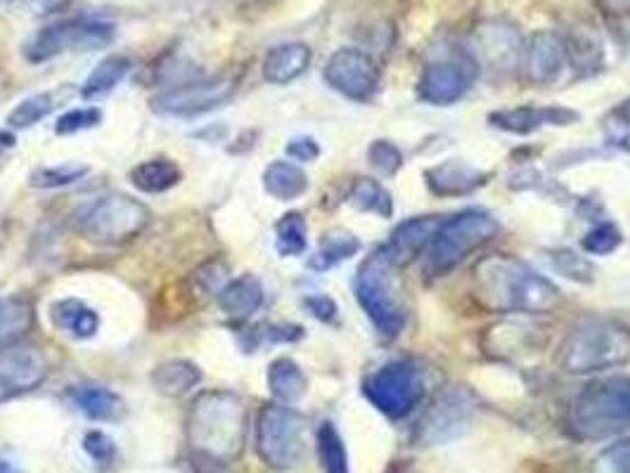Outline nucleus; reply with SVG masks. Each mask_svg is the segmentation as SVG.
<instances>
[{"instance_id":"obj_1","label":"nucleus","mask_w":630,"mask_h":473,"mask_svg":"<svg viewBox=\"0 0 630 473\" xmlns=\"http://www.w3.org/2000/svg\"><path fill=\"white\" fill-rule=\"evenodd\" d=\"M188 450L198 466L228 469L247 446V405L233 391H204L192 401L185 424Z\"/></svg>"},{"instance_id":"obj_2","label":"nucleus","mask_w":630,"mask_h":473,"mask_svg":"<svg viewBox=\"0 0 630 473\" xmlns=\"http://www.w3.org/2000/svg\"><path fill=\"white\" fill-rule=\"evenodd\" d=\"M476 296L495 313H550L562 303L560 289L519 258L488 256L474 270Z\"/></svg>"},{"instance_id":"obj_3","label":"nucleus","mask_w":630,"mask_h":473,"mask_svg":"<svg viewBox=\"0 0 630 473\" xmlns=\"http://www.w3.org/2000/svg\"><path fill=\"white\" fill-rule=\"evenodd\" d=\"M569 429L578 440H607L630 429V376L590 381L569 409Z\"/></svg>"},{"instance_id":"obj_4","label":"nucleus","mask_w":630,"mask_h":473,"mask_svg":"<svg viewBox=\"0 0 630 473\" xmlns=\"http://www.w3.org/2000/svg\"><path fill=\"white\" fill-rule=\"evenodd\" d=\"M630 360V329L614 319H585L566 334L558 362L566 374H595Z\"/></svg>"},{"instance_id":"obj_5","label":"nucleus","mask_w":630,"mask_h":473,"mask_svg":"<svg viewBox=\"0 0 630 473\" xmlns=\"http://www.w3.org/2000/svg\"><path fill=\"white\" fill-rule=\"evenodd\" d=\"M396 263L389 251L382 247L372 251L358 268L353 292L363 313L370 317L384 339H394L405 327V305L403 292L396 280Z\"/></svg>"},{"instance_id":"obj_6","label":"nucleus","mask_w":630,"mask_h":473,"mask_svg":"<svg viewBox=\"0 0 630 473\" xmlns=\"http://www.w3.org/2000/svg\"><path fill=\"white\" fill-rule=\"evenodd\" d=\"M498 221L482 209H464L455 213V216L446 218L423 254L425 274H429V278H443L450 270H455L470 254L488 244L498 235Z\"/></svg>"},{"instance_id":"obj_7","label":"nucleus","mask_w":630,"mask_h":473,"mask_svg":"<svg viewBox=\"0 0 630 473\" xmlns=\"http://www.w3.org/2000/svg\"><path fill=\"white\" fill-rule=\"evenodd\" d=\"M149 221H153V213L143 202L126 194H104L79 211L77 230L88 241L102 244V247H122L140 237Z\"/></svg>"},{"instance_id":"obj_8","label":"nucleus","mask_w":630,"mask_h":473,"mask_svg":"<svg viewBox=\"0 0 630 473\" xmlns=\"http://www.w3.org/2000/svg\"><path fill=\"white\" fill-rule=\"evenodd\" d=\"M306 419L282 403H268L257 417V450L273 471H290L304 457Z\"/></svg>"},{"instance_id":"obj_9","label":"nucleus","mask_w":630,"mask_h":473,"mask_svg":"<svg viewBox=\"0 0 630 473\" xmlns=\"http://www.w3.org/2000/svg\"><path fill=\"white\" fill-rule=\"evenodd\" d=\"M479 407L476 395L460 384H450L437 393V398L419 417L413 442L417 448H437L460 438L470 429V421Z\"/></svg>"},{"instance_id":"obj_10","label":"nucleus","mask_w":630,"mask_h":473,"mask_svg":"<svg viewBox=\"0 0 630 473\" xmlns=\"http://www.w3.org/2000/svg\"><path fill=\"white\" fill-rule=\"evenodd\" d=\"M365 398L389 419H403L425 395V372L410 360L386 362L363 381Z\"/></svg>"},{"instance_id":"obj_11","label":"nucleus","mask_w":630,"mask_h":473,"mask_svg":"<svg viewBox=\"0 0 630 473\" xmlns=\"http://www.w3.org/2000/svg\"><path fill=\"white\" fill-rule=\"evenodd\" d=\"M112 41L114 26L108 22L69 20L41 29V32L24 45V57L32 65H41L67 53L102 50L108 48Z\"/></svg>"},{"instance_id":"obj_12","label":"nucleus","mask_w":630,"mask_h":473,"mask_svg":"<svg viewBox=\"0 0 630 473\" xmlns=\"http://www.w3.org/2000/svg\"><path fill=\"white\" fill-rule=\"evenodd\" d=\"M479 69L482 67L472 53L455 50L425 67L423 76H419L417 93L429 104H453L470 93Z\"/></svg>"},{"instance_id":"obj_13","label":"nucleus","mask_w":630,"mask_h":473,"mask_svg":"<svg viewBox=\"0 0 630 473\" xmlns=\"http://www.w3.org/2000/svg\"><path fill=\"white\" fill-rule=\"evenodd\" d=\"M235 88L237 86L230 76H212V79L188 81L161 90V93L149 102V106H153L157 114L167 116H194L218 110L221 104L233 98Z\"/></svg>"},{"instance_id":"obj_14","label":"nucleus","mask_w":630,"mask_h":473,"mask_svg":"<svg viewBox=\"0 0 630 473\" xmlns=\"http://www.w3.org/2000/svg\"><path fill=\"white\" fill-rule=\"evenodd\" d=\"M325 81L339 95L353 102H368L380 88V67L374 59L358 48H339L325 65Z\"/></svg>"},{"instance_id":"obj_15","label":"nucleus","mask_w":630,"mask_h":473,"mask_svg":"<svg viewBox=\"0 0 630 473\" xmlns=\"http://www.w3.org/2000/svg\"><path fill=\"white\" fill-rule=\"evenodd\" d=\"M50 364L32 344H14L0 350V403H8L43 386Z\"/></svg>"},{"instance_id":"obj_16","label":"nucleus","mask_w":630,"mask_h":473,"mask_svg":"<svg viewBox=\"0 0 630 473\" xmlns=\"http://www.w3.org/2000/svg\"><path fill=\"white\" fill-rule=\"evenodd\" d=\"M524 74L536 86H550L566 67L569 48L554 32H536L524 45Z\"/></svg>"},{"instance_id":"obj_17","label":"nucleus","mask_w":630,"mask_h":473,"mask_svg":"<svg viewBox=\"0 0 630 473\" xmlns=\"http://www.w3.org/2000/svg\"><path fill=\"white\" fill-rule=\"evenodd\" d=\"M476 55L474 59L482 67V63L495 71L513 69L519 59L521 43L517 29H513L505 22H486L476 29L474 34Z\"/></svg>"},{"instance_id":"obj_18","label":"nucleus","mask_w":630,"mask_h":473,"mask_svg":"<svg viewBox=\"0 0 630 473\" xmlns=\"http://www.w3.org/2000/svg\"><path fill=\"white\" fill-rule=\"evenodd\" d=\"M578 112L566 110V106H517V110H503L491 114V124L507 133L529 135L543 126H569L578 121Z\"/></svg>"},{"instance_id":"obj_19","label":"nucleus","mask_w":630,"mask_h":473,"mask_svg":"<svg viewBox=\"0 0 630 473\" xmlns=\"http://www.w3.org/2000/svg\"><path fill=\"white\" fill-rule=\"evenodd\" d=\"M441 223V216H415L403 221L401 225H396V230L392 233V239H389L384 249L394 258L396 266L410 263L417 256L425 254Z\"/></svg>"},{"instance_id":"obj_20","label":"nucleus","mask_w":630,"mask_h":473,"mask_svg":"<svg viewBox=\"0 0 630 473\" xmlns=\"http://www.w3.org/2000/svg\"><path fill=\"white\" fill-rule=\"evenodd\" d=\"M311 57L313 53L306 43H299V41L282 43L266 53L261 74L268 83H275V86L292 83L308 69Z\"/></svg>"},{"instance_id":"obj_21","label":"nucleus","mask_w":630,"mask_h":473,"mask_svg":"<svg viewBox=\"0 0 630 473\" xmlns=\"http://www.w3.org/2000/svg\"><path fill=\"white\" fill-rule=\"evenodd\" d=\"M425 178H427L429 190L439 196L470 194L486 182V173L458 159H450V161L434 166V169L425 173Z\"/></svg>"},{"instance_id":"obj_22","label":"nucleus","mask_w":630,"mask_h":473,"mask_svg":"<svg viewBox=\"0 0 630 473\" xmlns=\"http://www.w3.org/2000/svg\"><path fill=\"white\" fill-rule=\"evenodd\" d=\"M218 305L225 317L235 319V323H245L263 305V284L254 274L235 278L228 284H223L218 292Z\"/></svg>"},{"instance_id":"obj_23","label":"nucleus","mask_w":630,"mask_h":473,"mask_svg":"<svg viewBox=\"0 0 630 473\" xmlns=\"http://www.w3.org/2000/svg\"><path fill=\"white\" fill-rule=\"evenodd\" d=\"M36 325L32 301L22 296H0V350L22 344Z\"/></svg>"},{"instance_id":"obj_24","label":"nucleus","mask_w":630,"mask_h":473,"mask_svg":"<svg viewBox=\"0 0 630 473\" xmlns=\"http://www.w3.org/2000/svg\"><path fill=\"white\" fill-rule=\"evenodd\" d=\"M149 381L164 398H183L202 381V370L192 360H169L157 364Z\"/></svg>"},{"instance_id":"obj_25","label":"nucleus","mask_w":630,"mask_h":473,"mask_svg":"<svg viewBox=\"0 0 630 473\" xmlns=\"http://www.w3.org/2000/svg\"><path fill=\"white\" fill-rule=\"evenodd\" d=\"M53 325L74 339H93L100 329L98 313L79 299H63L50 311Z\"/></svg>"},{"instance_id":"obj_26","label":"nucleus","mask_w":630,"mask_h":473,"mask_svg":"<svg viewBox=\"0 0 630 473\" xmlns=\"http://www.w3.org/2000/svg\"><path fill=\"white\" fill-rule=\"evenodd\" d=\"M128 178L135 190H140L145 194H161L169 192L183 180V171H180V166L173 159L157 157L133 166Z\"/></svg>"},{"instance_id":"obj_27","label":"nucleus","mask_w":630,"mask_h":473,"mask_svg":"<svg viewBox=\"0 0 630 473\" xmlns=\"http://www.w3.org/2000/svg\"><path fill=\"white\" fill-rule=\"evenodd\" d=\"M263 190L280 202L299 200L308 190V176L292 161H270L263 171Z\"/></svg>"},{"instance_id":"obj_28","label":"nucleus","mask_w":630,"mask_h":473,"mask_svg":"<svg viewBox=\"0 0 630 473\" xmlns=\"http://www.w3.org/2000/svg\"><path fill=\"white\" fill-rule=\"evenodd\" d=\"M268 388L282 405H294L306 395L308 379L290 358H278L268 368Z\"/></svg>"},{"instance_id":"obj_29","label":"nucleus","mask_w":630,"mask_h":473,"mask_svg":"<svg viewBox=\"0 0 630 473\" xmlns=\"http://www.w3.org/2000/svg\"><path fill=\"white\" fill-rule=\"evenodd\" d=\"M74 403L90 421H119L126 415V403L119 393L104 386H79Z\"/></svg>"},{"instance_id":"obj_30","label":"nucleus","mask_w":630,"mask_h":473,"mask_svg":"<svg viewBox=\"0 0 630 473\" xmlns=\"http://www.w3.org/2000/svg\"><path fill=\"white\" fill-rule=\"evenodd\" d=\"M131 71V59L124 55H112L104 57L102 63L88 74V79L81 88V95L86 100L108 95L110 90H114L119 83L126 79V74Z\"/></svg>"},{"instance_id":"obj_31","label":"nucleus","mask_w":630,"mask_h":473,"mask_svg":"<svg viewBox=\"0 0 630 473\" xmlns=\"http://www.w3.org/2000/svg\"><path fill=\"white\" fill-rule=\"evenodd\" d=\"M315 446H318V460L325 473H349V452L347 442L333 421H323L315 433Z\"/></svg>"},{"instance_id":"obj_32","label":"nucleus","mask_w":630,"mask_h":473,"mask_svg":"<svg viewBox=\"0 0 630 473\" xmlns=\"http://www.w3.org/2000/svg\"><path fill=\"white\" fill-rule=\"evenodd\" d=\"M360 251V241L347 233V230H333V233H327L320 241V249L318 254H315L308 266L313 270H329V268H335L339 266L341 261H349L351 256H356Z\"/></svg>"},{"instance_id":"obj_33","label":"nucleus","mask_w":630,"mask_h":473,"mask_svg":"<svg viewBox=\"0 0 630 473\" xmlns=\"http://www.w3.org/2000/svg\"><path fill=\"white\" fill-rule=\"evenodd\" d=\"M59 98L53 93V90H45V93H36V95H29L24 98L18 106H12V112L8 114V126L12 131H26L41 121L45 116H50L55 110Z\"/></svg>"},{"instance_id":"obj_34","label":"nucleus","mask_w":630,"mask_h":473,"mask_svg":"<svg viewBox=\"0 0 630 473\" xmlns=\"http://www.w3.org/2000/svg\"><path fill=\"white\" fill-rule=\"evenodd\" d=\"M349 202L368 213H378L382 218H389L394 213V202L392 194L384 190L382 182L372 180V178H358L353 182V188L349 192Z\"/></svg>"},{"instance_id":"obj_35","label":"nucleus","mask_w":630,"mask_h":473,"mask_svg":"<svg viewBox=\"0 0 630 473\" xmlns=\"http://www.w3.org/2000/svg\"><path fill=\"white\" fill-rule=\"evenodd\" d=\"M308 247V227L302 213H288L275 225V249L280 256H302Z\"/></svg>"},{"instance_id":"obj_36","label":"nucleus","mask_w":630,"mask_h":473,"mask_svg":"<svg viewBox=\"0 0 630 473\" xmlns=\"http://www.w3.org/2000/svg\"><path fill=\"white\" fill-rule=\"evenodd\" d=\"M90 169L86 164H59V166H45V169H38L29 178V185L36 190H57V188H67L86 178Z\"/></svg>"},{"instance_id":"obj_37","label":"nucleus","mask_w":630,"mask_h":473,"mask_svg":"<svg viewBox=\"0 0 630 473\" xmlns=\"http://www.w3.org/2000/svg\"><path fill=\"white\" fill-rule=\"evenodd\" d=\"M552 268L566 280H574L578 284H590L595 280V268L588 258L576 254L574 249H558L552 251Z\"/></svg>"},{"instance_id":"obj_38","label":"nucleus","mask_w":630,"mask_h":473,"mask_svg":"<svg viewBox=\"0 0 630 473\" xmlns=\"http://www.w3.org/2000/svg\"><path fill=\"white\" fill-rule=\"evenodd\" d=\"M590 473H630V438H623L599 452Z\"/></svg>"},{"instance_id":"obj_39","label":"nucleus","mask_w":630,"mask_h":473,"mask_svg":"<svg viewBox=\"0 0 630 473\" xmlns=\"http://www.w3.org/2000/svg\"><path fill=\"white\" fill-rule=\"evenodd\" d=\"M621 233L614 223H599L597 227L583 237V249L593 256H607L621 247Z\"/></svg>"},{"instance_id":"obj_40","label":"nucleus","mask_w":630,"mask_h":473,"mask_svg":"<svg viewBox=\"0 0 630 473\" xmlns=\"http://www.w3.org/2000/svg\"><path fill=\"white\" fill-rule=\"evenodd\" d=\"M102 121V112L98 106H81V110H71L55 121L57 135H74L88 128H95Z\"/></svg>"},{"instance_id":"obj_41","label":"nucleus","mask_w":630,"mask_h":473,"mask_svg":"<svg viewBox=\"0 0 630 473\" xmlns=\"http://www.w3.org/2000/svg\"><path fill=\"white\" fill-rule=\"evenodd\" d=\"M71 0H8V10L18 18L26 20H45L63 12Z\"/></svg>"},{"instance_id":"obj_42","label":"nucleus","mask_w":630,"mask_h":473,"mask_svg":"<svg viewBox=\"0 0 630 473\" xmlns=\"http://www.w3.org/2000/svg\"><path fill=\"white\" fill-rule=\"evenodd\" d=\"M368 159L372 164V169L380 171L382 176H394L403 166L401 149L389 140H374L368 149Z\"/></svg>"},{"instance_id":"obj_43","label":"nucleus","mask_w":630,"mask_h":473,"mask_svg":"<svg viewBox=\"0 0 630 473\" xmlns=\"http://www.w3.org/2000/svg\"><path fill=\"white\" fill-rule=\"evenodd\" d=\"M83 450L98 466H110L116 457L114 440L102 431H88L83 436Z\"/></svg>"},{"instance_id":"obj_44","label":"nucleus","mask_w":630,"mask_h":473,"mask_svg":"<svg viewBox=\"0 0 630 473\" xmlns=\"http://www.w3.org/2000/svg\"><path fill=\"white\" fill-rule=\"evenodd\" d=\"M288 155L294 161H315L320 157V147L313 137H294V140L288 145Z\"/></svg>"},{"instance_id":"obj_45","label":"nucleus","mask_w":630,"mask_h":473,"mask_svg":"<svg viewBox=\"0 0 630 473\" xmlns=\"http://www.w3.org/2000/svg\"><path fill=\"white\" fill-rule=\"evenodd\" d=\"M306 308L318 317L323 319V323H333V319L337 317V305L333 299H327V296H308L306 299Z\"/></svg>"},{"instance_id":"obj_46","label":"nucleus","mask_w":630,"mask_h":473,"mask_svg":"<svg viewBox=\"0 0 630 473\" xmlns=\"http://www.w3.org/2000/svg\"><path fill=\"white\" fill-rule=\"evenodd\" d=\"M597 5L609 14H630V0H597Z\"/></svg>"},{"instance_id":"obj_47","label":"nucleus","mask_w":630,"mask_h":473,"mask_svg":"<svg viewBox=\"0 0 630 473\" xmlns=\"http://www.w3.org/2000/svg\"><path fill=\"white\" fill-rule=\"evenodd\" d=\"M0 473H22V471H20L18 466H14V464L0 460Z\"/></svg>"}]
</instances>
